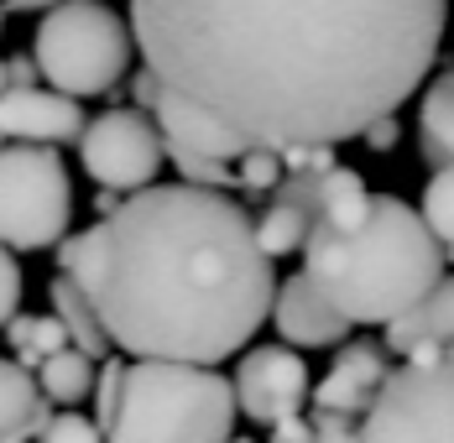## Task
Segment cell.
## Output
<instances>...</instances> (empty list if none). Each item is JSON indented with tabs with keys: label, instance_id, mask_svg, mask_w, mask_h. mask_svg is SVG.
<instances>
[{
	"label": "cell",
	"instance_id": "1",
	"mask_svg": "<svg viewBox=\"0 0 454 443\" xmlns=\"http://www.w3.org/2000/svg\"><path fill=\"white\" fill-rule=\"evenodd\" d=\"M450 0H131L141 63L240 152L340 146L428 79Z\"/></svg>",
	"mask_w": 454,
	"mask_h": 443
},
{
	"label": "cell",
	"instance_id": "2",
	"mask_svg": "<svg viewBox=\"0 0 454 443\" xmlns=\"http://www.w3.org/2000/svg\"><path fill=\"white\" fill-rule=\"evenodd\" d=\"M58 271L84 287L115 350L209 370L256 339L282 287L256 220L188 183H152L68 235Z\"/></svg>",
	"mask_w": 454,
	"mask_h": 443
},
{
	"label": "cell",
	"instance_id": "3",
	"mask_svg": "<svg viewBox=\"0 0 454 443\" xmlns=\"http://www.w3.org/2000/svg\"><path fill=\"white\" fill-rule=\"evenodd\" d=\"M444 261L450 251L412 204L371 193L345 162L324 173V209L303 245V276L334 313L387 329L444 282Z\"/></svg>",
	"mask_w": 454,
	"mask_h": 443
},
{
	"label": "cell",
	"instance_id": "4",
	"mask_svg": "<svg viewBox=\"0 0 454 443\" xmlns=\"http://www.w3.org/2000/svg\"><path fill=\"white\" fill-rule=\"evenodd\" d=\"M235 381L209 365L105 360L94 386V423L105 443H230Z\"/></svg>",
	"mask_w": 454,
	"mask_h": 443
},
{
	"label": "cell",
	"instance_id": "5",
	"mask_svg": "<svg viewBox=\"0 0 454 443\" xmlns=\"http://www.w3.org/2000/svg\"><path fill=\"white\" fill-rule=\"evenodd\" d=\"M131 47L137 32L105 0H68L37 21L32 58L47 89L68 99H90V94H115V84L131 68Z\"/></svg>",
	"mask_w": 454,
	"mask_h": 443
},
{
	"label": "cell",
	"instance_id": "6",
	"mask_svg": "<svg viewBox=\"0 0 454 443\" xmlns=\"http://www.w3.org/2000/svg\"><path fill=\"white\" fill-rule=\"evenodd\" d=\"M74 183L52 146H5L0 152V245L47 251L68 240Z\"/></svg>",
	"mask_w": 454,
	"mask_h": 443
},
{
	"label": "cell",
	"instance_id": "7",
	"mask_svg": "<svg viewBox=\"0 0 454 443\" xmlns=\"http://www.w3.org/2000/svg\"><path fill=\"white\" fill-rule=\"evenodd\" d=\"M361 443H454V350H423L392 365Z\"/></svg>",
	"mask_w": 454,
	"mask_h": 443
},
{
	"label": "cell",
	"instance_id": "8",
	"mask_svg": "<svg viewBox=\"0 0 454 443\" xmlns=\"http://www.w3.org/2000/svg\"><path fill=\"white\" fill-rule=\"evenodd\" d=\"M79 162L99 188L141 193L162 173L168 141H162V126L152 115H141V110H105V115L90 120V131L79 141Z\"/></svg>",
	"mask_w": 454,
	"mask_h": 443
},
{
	"label": "cell",
	"instance_id": "9",
	"mask_svg": "<svg viewBox=\"0 0 454 443\" xmlns=\"http://www.w3.org/2000/svg\"><path fill=\"white\" fill-rule=\"evenodd\" d=\"M235 401L251 423H287V417H303V401L314 397V376L303 365V354L287 350V345H262V350H246L235 365Z\"/></svg>",
	"mask_w": 454,
	"mask_h": 443
},
{
	"label": "cell",
	"instance_id": "10",
	"mask_svg": "<svg viewBox=\"0 0 454 443\" xmlns=\"http://www.w3.org/2000/svg\"><path fill=\"white\" fill-rule=\"evenodd\" d=\"M84 131L90 120L79 99L58 89H5L0 94V136L11 146H63V141H84Z\"/></svg>",
	"mask_w": 454,
	"mask_h": 443
},
{
	"label": "cell",
	"instance_id": "11",
	"mask_svg": "<svg viewBox=\"0 0 454 443\" xmlns=\"http://www.w3.org/2000/svg\"><path fill=\"white\" fill-rule=\"evenodd\" d=\"M392 365H387V350L371 345V339H356L334 354L329 376L314 386V412H345V417H365L381 386H387Z\"/></svg>",
	"mask_w": 454,
	"mask_h": 443
},
{
	"label": "cell",
	"instance_id": "12",
	"mask_svg": "<svg viewBox=\"0 0 454 443\" xmlns=\"http://www.w3.org/2000/svg\"><path fill=\"white\" fill-rule=\"evenodd\" d=\"M324 209V173H287V183L277 188L272 198L262 204L256 214V235H262V251L267 256H293L309 245Z\"/></svg>",
	"mask_w": 454,
	"mask_h": 443
},
{
	"label": "cell",
	"instance_id": "13",
	"mask_svg": "<svg viewBox=\"0 0 454 443\" xmlns=\"http://www.w3.org/2000/svg\"><path fill=\"white\" fill-rule=\"evenodd\" d=\"M272 323H277V334H282L287 350H329V345L350 339V329H356L345 313H334L324 303V292H318L303 271L277 287Z\"/></svg>",
	"mask_w": 454,
	"mask_h": 443
},
{
	"label": "cell",
	"instance_id": "14",
	"mask_svg": "<svg viewBox=\"0 0 454 443\" xmlns=\"http://www.w3.org/2000/svg\"><path fill=\"white\" fill-rule=\"evenodd\" d=\"M387 350L412 360L423 350H454V276H444L412 313L387 323Z\"/></svg>",
	"mask_w": 454,
	"mask_h": 443
},
{
	"label": "cell",
	"instance_id": "15",
	"mask_svg": "<svg viewBox=\"0 0 454 443\" xmlns=\"http://www.w3.org/2000/svg\"><path fill=\"white\" fill-rule=\"evenodd\" d=\"M47 423H52V401L43 397V381L27 365L0 360V443L43 439Z\"/></svg>",
	"mask_w": 454,
	"mask_h": 443
},
{
	"label": "cell",
	"instance_id": "16",
	"mask_svg": "<svg viewBox=\"0 0 454 443\" xmlns=\"http://www.w3.org/2000/svg\"><path fill=\"white\" fill-rule=\"evenodd\" d=\"M418 152L428 162V173L454 167V63L434 74V84L423 89V110H418Z\"/></svg>",
	"mask_w": 454,
	"mask_h": 443
},
{
	"label": "cell",
	"instance_id": "17",
	"mask_svg": "<svg viewBox=\"0 0 454 443\" xmlns=\"http://www.w3.org/2000/svg\"><path fill=\"white\" fill-rule=\"evenodd\" d=\"M47 298H52V313L63 318V329H68L74 350H84L90 360H105V354L115 350V345H110V334H105V323H99V308L84 298V287H79L74 276H63V271H58V276L47 282Z\"/></svg>",
	"mask_w": 454,
	"mask_h": 443
},
{
	"label": "cell",
	"instance_id": "18",
	"mask_svg": "<svg viewBox=\"0 0 454 443\" xmlns=\"http://www.w3.org/2000/svg\"><path fill=\"white\" fill-rule=\"evenodd\" d=\"M5 339H11V350H16V365H27L32 376L43 370L52 354L74 350V339H68V329H63V318H58V313H43V318L16 313V318L5 323Z\"/></svg>",
	"mask_w": 454,
	"mask_h": 443
},
{
	"label": "cell",
	"instance_id": "19",
	"mask_svg": "<svg viewBox=\"0 0 454 443\" xmlns=\"http://www.w3.org/2000/svg\"><path fill=\"white\" fill-rule=\"evenodd\" d=\"M37 381H43L47 401H84L99 386V370H94V360L84 350H63L37 370Z\"/></svg>",
	"mask_w": 454,
	"mask_h": 443
},
{
	"label": "cell",
	"instance_id": "20",
	"mask_svg": "<svg viewBox=\"0 0 454 443\" xmlns=\"http://www.w3.org/2000/svg\"><path fill=\"white\" fill-rule=\"evenodd\" d=\"M418 214L428 220V229L439 235V245L450 251V261H454V167L428 173V188H423V204H418Z\"/></svg>",
	"mask_w": 454,
	"mask_h": 443
},
{
	"label": "cell",
	"instance_id": "21",
	"mask_svg": "<svg viewBox=\"0 0 454 443\" xmlns=\"http://www.w3.org/2000/svg\"><path fill=\"white\" fill-rule=\"evenodd\" d=\"M287 183V162H282V152H251V157H240V193H251V198H272L277 188Z\"/></svg>",
	"mask_w": 454,
	"mask_h": 443
},
{
	"label": "cell",
	"instance_id": "22",
	"mask_svg": "<svg viewBox=\"0 0 454 443\" xmlns=\"http://www.w3.org/2000/svg\"><path fill=\"white\" fill-rule=\"evenodd\" d=\"M37 443H105L99 433V423L94 417H79V412H58L52 423H47V433Z\"/></svg>",
	"mask_w": 454,
	"mask_h": 443
},
{
	"label": "cell",
	"instance_id": "23",
	"mask_svg": "<svg viewBox=\"0 0 454 443\" xmlns=\"http://www.w3.org/2000/svg\"><path fill=\"white\" fill-rule=\"evenodd\" d=\"M16 313H21V266H16V256L0 245V329H5Z\"/></svg>",
	"mask_w": 454,
	"mask_h": 443
},
{
	"label": "cell",
	"instance_id": "24",
	"mask_svg": "<svg viewBox=\"0 0 454 443\" xmlns=\"http://www.w3.org/2000/svg\"><path fill=\"white\" fill-rule=\"evenodd\" d=\"M309 417L318 443H361V417H345V412H309Z\"/></svg>",
	"mask_w": 454,
	"mask_h": 443
},
{
	"label": "cell",
	"instance_id": "25",
	"mask_svg": "<svg viewBox=\"0 0 454 443\" xmlns=\"http://www.w3.org/2000/svg\"><path fill=\"white\" fill-rule=\"evenodd\" d=\"M5 79H11V89H43L37 79H43V68H37V58L32 52H11L5 58Z\"/></svg>",
	"mask_w": 454,
	"mask_h": 443
},
{
	"label": "cell",
	"instance_id": "26",
	"mask_svg": "<svg viewBox=\"0 0 454 443\" xmlns=\"http://www.w3.org/2000/svg\"><path fill=\"white\" fill-rule=\"evenodd\" d=\"M157 99H162V84H157V74L141 63L137 79H131V110H141V115H146V110H157Z\"/></svg>",
	"mask_w": 454,
	"mask_h": 443
},
{
	"label": "cell",
	"instance_id": "27",
	"mask_svg": "<svg viewBox=\"0 0 454 443\" xmlns=\"http://www.w3.org/2000/svg\"><path fill=\"white\" fill-rule=\"evenodd\" d=\"M272 443H318L314 433V417H287L272 428Z\"/></svg>",
	"mask_w": 454,
	"mask_h": 443
},
{
	"label": "cell",
	"instance_id": "28",
	"mask_svg": "<svg viewBox=\"0 0 454 443\" xmlns=\"http://www.w3.org/2000/svg\"><path fill=\"white\" fill-rule=\"evenodd\" d=\"M397 136H403L397 115H387V120H376V126H371V131L361 136V141L371 146V152H392V146H397Z\"/></svg>",
	"mask_w": 454,
	"mask_h": 443
},
{
	"label": "cell",
	"instance_id": "29",
	"mask_svg": "<svg viewBox=\"0 0 454 443\" xmlns=\"http://www.w3.org/2000/svg\"><path fill=\"white\" fill-rule=\"evenodd\" d=\"M0 5H5V16H21V11H58L68 0H0Z\"/></svg>",
	"mask_w": 454,
	"mask_h": 443
},
{
	"label": "cell",
	"instance_id": "30",
	"mask_svg": "<svg viewBox=\"0 0 454 443\" xmlns=\"http://www.w3.org/2000/svg\"><path fill=\"white\" fill-rule=\"evenodd\" d=\"M121 204H126V198H121V193H110V188H99V193H94V214H99V220H110Z\"/></svg>",
	"mask_w": 454,
	"mask_h": 443
},
{
	"label": "cell",
	"instance_id": "31",
	"mask_svg": "<svg viewBox=\"0 0 454 443\" xmlns=\"http://www.w3.org/2000/svg\"><path fill=\"white\" fill-rule=\"evenodd\" d=\"M5 89H11V79H5V58H0V94H5Z\"/></svg>",
	"mask_w": 454,
	"mask_h": 443
},
{
	"label": "cell",
	"instance_id": "32",
	"mask_svg": "<svg viewBox=\"0 0 454 443\" xmlns=\"http://www.w3.org/2000/svg\"><path fill=\"white\" fill-rule=\"evenodd\" d=\"M0 32H5V5H0Z\"/></svg>",
	"mask_w": 454,
	"mask_h": 443
},
{
	"label": "cell",
	"instance_id": "33",
	"mask_svg": "<svg viewBox=\"0 0 454 443\" xmlns=\"http://www.w3.org/2000/svg\"><path fill=\"white\" fill-rule=\"evenodd\" d=\"M230 443H256V439H230Z\"/></svg>",
	"mask_w": 454,
	"mask_h": 443
},
{
	"label": "cell",
	"instance_id": "34",
	"mask_svg": "<svg viewBox=\"0 0 454 443\" xmlns=\"http://www.w3.org/2000/svg\"><path fill=\"white\" fill-rule=\"evenodd\" d=\"M5 146H11V141H5V136H0V152H5Z\"/></svg>",
	"mask_w": 454,
	"mask_h": 443
}]
</instances>
